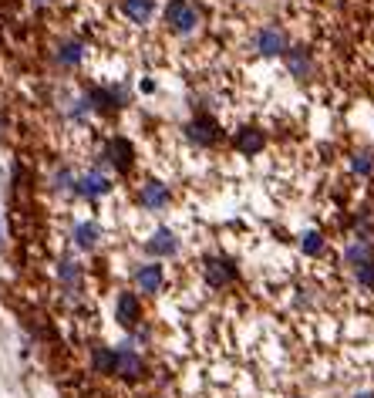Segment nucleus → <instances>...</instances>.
I'll list each match as a JSON object with an SVG mask.
<instances>
[{
	"label": "nucleus",
	"mask_w": 374,
	"mask_h": 398,
	"mask_svg": "<svg viewBox=\"0 0 374 398\" xmlns=\"http://www.w3.org/2000/svg\"><path fill=\"white\" fill-rule=\"evenodd\" d=\"M81 95H85V105L92 115H115L129 105L125 85H88Z\"/></svg>",
	"instance_id": "obj_1"
},
{
	"label": "nucleus",
	"mask_w": 374,
	"mask_h": 398,
	"mask_svg": "<svg viewBox=\"0 0 374 398\" xmlns=\"http://www.w3.org/2000/svg\"><path fill=\"white\" fill-rule=\"evenodd\" d=\"M162 20H166V27L175 38H189V34H196V27H199V10H196V3H189V0H166Z\"/></svg>",
	"instance_id": "obj_2"
},
{
	"label": "nucleus",
	"mask_w": 374,
	"mask_h": 398,
	"mask_svg": "<svg viewBox=\"0 0 374 398\" xmlns=\"http://www.w3.org/2000/svg\"><path fill=\"white\" fill-rule=\"evenodd\" d=\"M112 190H115V179L101 166H92V169L75 176V196L85 199V203H98V199L112 196Z\"/></svg>",
	"instance_id": "obj_3"
},
{
	"label": "nucleus",
	"mask_w": 374,
	"mask_h": 398,
	"mask_svg": "<svg viewBox=\"0 0 374 398\" xmlns=\"http://www.w3.org/2000/svg\"><path fill=\"white\" fill-rule=\"evenodd\" d=\"M101 166H108L115 176H129L135 169V145L125 135H112L101 145Z\"/></svg>",
	"instance_id": "obj_4"
},
{
	"label": "nucleus",
	"mask_w": 374,
	"mask_h": 398,
	"mask_svg": "<svg viewBox=\"0 0 374 398\" xmlns=\"http://www.w3.org/2000/svg\"><path fill=\"white\" fill-rule=\"evenodd\" d=\"M162 287H166V266L159 260H142L131 266V290L138 297H155L162 294Z\"/></svg>",
	"instance_id": "obj_5"
},
{
	"label": "nucleus",
	"mask_w": 374,
	"mask_h": 398,
	"mask_svg": "<svg viewBox=\"0 0 374 398\" xmlns=\"http://www.w3.org/2000/svg\"><path fill=\"white\" fill-rule=\"evenodd\" d=\"M115 378L129 381V385L145 378V358H142V351L129 338L115 344Z\"/></svg>",
	"instance_id": "obj_6"
},
{
	"label": "nucleus",
	"mask_w": 374,
	"mask_h": 398,
	"mask_svg": "<svg viewBox=\"0 0 374 398\" xmlns=\"http://www.w3.org/2000/svg\"><path fill=\"white\" fill-rule=\"evenodd\" d=\"M179 250H182V240H179V233L168 227H155L149 233V240H145V253H149V260H172V257H179Z\"/></svg>",
	"instance_id": "obj_7"
},
{
	"label": "nucleus",
	"mask_w": 374,
	"mask_h": 398,
	"mask_svg": "<svg viewBox=\"0 0 374 398\" xmlns=\"http://www.w3.org/2000/svg\"><path fill=\"white\" fill-rule=\"evenodd\" d=\"M220 122L213 118V115L206 112H199V115H192L186 122V138L196 145V149H213L216 142H220Z\"/></svg>",
	"instance_id": "obj_8"
},
{
	"label": "nucleus",
	"mask_w": 374,
	"mask_h": 398,
	"mask_svg": "<svg viewBox=\"0 0 374 398\" xmlns=\"http://www.w3.org/2000/svg\"><path fill=\"white\" fill-rule=\"evenodd\" d=\"M135 199H138V206L145 209V213H162L172 203V190H168V183H162V179H145L138 186V192H135Z\"/></svg>",
	"instance_id": "obj_9"
},
{
	"label": "nucleus",
	"mask_w": 374,
	"mask_h": 398,
	"mask_svg": "<svg viewBox=\"0 0 374 398\" xmlns=\"http://www.w3.org/2000/svg\"><path fill=\"white\" fill-rule=\"evenodd\" d=\"M142 297L135 294V290H118L115 294V321L122 324L125 331H135L138 324H142Z\"/></svg>",
	"instance_id": "obj_10"
},
{
	"label": "nucleus",
	"mask_w": 374,
	"mask_h": 398,
	"mask_svg": "<svg viewBox=\"0 0 374 398\" xmlns=\"http://www.w3.org/2000/svg\"><path fill=\"white\" fill-rule=\"evenodd\" d=\"M203 277H206V284L213 290H223V287L236 280V264L229 257H223V253H213V257L203 260Z\"/></svg>",
	"instance_id": "obj_11"
},
{
	"label": "nucleus",
	"mask_w": 374,
	"mask_h": 398,
	"mask_svg": "<svg viewBox=\"0 0 374 398\" xmlns=\"http://www.w3.org/2000/svg\"><path fill=\"white\" fill-rule=\"evenodd\" d=\"M55 273H57L61 290L68 294V301H78V294H81V287H85V266L78 264L75 257H61L55 264Z\"/></svg>",
	"instance_id": "obj_12"
},
{
	"label": "nucleus",
	"mask_w": 374,
	"mask_h": 398,
	"mask_svg": "<svg viewBox=\"0 0 374 398\" xmlns=\"http://www.w3.org/2000/svg\"><path fill=\"white\" fill-rule=\"evenodd\" d=\"M88 57V44L81 38H64L55 44V64L64 68V71H78Z\"/></svg>",
	"instance_id": "obj_13"
},
{
	"label": "nucleus",
	"mask_w": 374,
	"mask_h": 398,
	"mask_svg": "<svg viewBox=\"0 0 374 398\" xmlns=\"http://www.w3.org/2000/svg\"><path fill=\"white\" fill-rule=\"evenodd\" d=\"M253 48H257V55L263 57H283L287 51V34H283L280 24H263L260 31H257V38H253Z\"/></svg>",
	"instance_id": "obj_14"
},
{
	"label": "nucleus",
	"mask_w": 374,
	"mask_h": 398,
	"mask_svg": "<svg viewBox=\"0 0 374 398\" xmlns=\"http://www.w3.org/2000/svg\"><path fill=\"white\" fill-rule=\"evenodd\" d=\"M101 240H105V229H101V223H94V220H78L75 227H71V247L78 253H94V250L101 247Z\"/></svg>",
	"instance_id": "obj_15"
},
{
	"label": "nucleus",
	"mask_w": 374,
	"mask_h": 398,
	"mask_svg": "<svg viewBox=\"0 0 374 398\" xmlns=\"http://www.w3.org/2000/svg\"><path fill=\"white\" fill-rule=\"evenodd\" d=\"M233 145H236L240 155H260L266 149V132L257 129V125H243V129H236V135H233Z\"/></svg>",
	"instance_id": "obj_16"
},
{
	"label": "nucleus",
	"mask_w": 374,
	"mask_h": 398,
	"mask_svg": "<svg viewBox=\"0 0 374 398\" xmlns=\"http://www.w3.org/2000/svg\"><path fill=\"white\" fill-rule=\"evenodd\" d=\"M283 61H287V68H290L294 78H310V71H314V55H310V48H303V44H287Z\"/></svg>",
	"instance_id": "obj_17"
},
{
	"label": "nucleus",
	"mask_w": 374,
	"mask_h": 398,
	"mask_svg": "<svg viewBox=\"0 0 374 398\" xmlns=\"http://www.w3.org/2000/svg\"><path fill=\"white\" fill-rule=\"evenodd\" d=\"M122 14L135 27H149L155 17V0H122Z\"/></svg>",
	"instance_id": "obj_18"
},
{
	"label": "nucleus",
	"mask_w": 374,
	"mask_h": 398,
	"mask_svg": "<svg viewBox=\"0 0 374 398\" xmlns=\"http://www.w3.org/2000/svg\"><path fill=\"white\" fill-rule=\"evenodd\" d=\"M88 364H92L94 375H115V348L112 344H92Z\"/></svg>",
	"instance_id": "obj_19"
},
{
	"label": "nucleus",
	"mask_w": 374,
	"mask_h": 398,
	"mask_svg": "<svg viewBox=\"0 0 374 398\" xmlns=\"http://www.w3.org/2000/svg\"><path fill=\"white\" fill-rule=\"evenodd\" d=\"M75 176L78 172L71 166H57L51 172V192H57V196H75Z\"/></svg>",
	"instance_id": "obj_20"
},
{
	"label": "nucleus",
	"mask_w": 374,
	"mask_h": 398,
	"mask_svg": "<svg viewBox=\"0 0 374 398\" xmlns=\"http://www.w3.org/2000/svg\"><path fill=\"white\" fill-rule=\"evenodd\" d=\"M300 250H303L307 257H320V253H324V236H320L317 229H303V233H300Z\"/></svg>",
	"instance_id": "obj_21"
},
{
	"label": "nucleus",
	"mask_w": 374,
	"mask_h": 398,
	"mask_svg": "<svg viewBox=\"0 0 374 398\" xmlns=\"http://www.w3.org/2000/svg\"><path fill=\"white\" fill-rule=\"evenodd\" d=\"M351 270H354L357 284H361V287H368V290H374V257H371V260H364V264L351 266Z\"/></svg>",
	"instance_id": "obj_22"
},
{
	"label": "nucleus",
	"mask_w": 374,
	"mask_h": 398,
	"mask_svg": "<svg viewBox=\"0 0 374 398\" xmlns=\"http://www.w3.org/2000/svg\"><path fill=\"white\" fill-rule=\"evenodd\" d=\"M351 169H354L357 176H371V172H374V159H371V152H357L354 159H351Z\"/></svg>",
	"instance_id": "obj_23"
},
{
	"label": "nucleus",
	"mask_w": 374,
	"mask_h": 398,
	"mask_svg": "<svg viewBox=\"0 0 374 398\" xmlns=\"http://www.w3.org/2000/svg\"><path fill=\"white\" fill-rule=\"evenodd\" d=\"M138 88H142L145 95H152V92H155V81H152V78H142V85H138Z\"/></svg>",
	"instance_id": "obj_24"
},
{
	"label": "nucleus",
	"mask_w": 374,
	"mask_h": 398,
	"mask_svg": "<svg viewBox=\"0 0 374 398\" xmlns=\"http://www.w3.org/2000/svg\"><path fill=\"white\" fill-rule=\"evenodd\" d=\"M55 0H31V7H38V10H44V7H51Z\"/></svg>",
	"instance_id": "obj_25"
},
{
	"label": "nucleus",
	"mask_w": 374,
	"mask_h": 398,
	"mask_svg": "<svg viewBox=\"0 0 374 398\" xmlns=\"http://www.w3.org/2000/svg\"><path fill=\"white\" fill-rule=\"evenodd\" d=\"M3 247H7V233H3V220H0V253H3Z\"/></svg>",
	"instance_id": "obj_26"
},
{
	"label": "nucleus",
	"mask_w": 374,
	"mask_h": 398,
	"mask_svg": "<svg viewBox=\"0 0 374 398\" xmlns=\"http://www.w3.org/2000/svg\"><path fill=\"white\" fill-rule=\"evenodd\" d=\"M351 398H374L371 392H357V395H351Z\"/></svg>",
	"instance_id": "obj_27"
}]
</instances>
